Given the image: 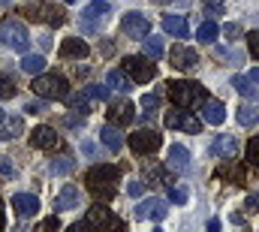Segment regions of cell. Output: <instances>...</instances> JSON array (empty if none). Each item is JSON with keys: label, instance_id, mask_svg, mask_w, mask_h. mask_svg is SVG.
<instances>
[{"label": "cell", "instance_id": "1", "mask_svg": "<svg viewBox=\"0 0 259 232\" xmlns=\"http://www.w3.org/2000/svg\"><path fill=\"white\" fill-rule=\"evenodd\" d=\"M118 178H121V172H118V166H112V163H97V166H91L88 175H84L88 190H91L97 199H112Z\"/></svg>", "mask_w": 259, "mask_h": 232}, {"label": "cell", "instance_id": "2", "mask_svg": "<svg viewBox=\"0 0 259 232\" xmlns=\"http://www.w3.org/2000/svg\"><path fill=\"white\" fill-rule=\"evenodd\" d=\"M166 94L172 97L175 109H193L205 100V88L196 82H166Z\"/></svg>", "mask_w": 259, "mask_h": 232}, {"label": "cell", "instance_id": "3", "mask_svg": "<svg viewBox=\"0 0 259 232\" xmlns=\"http://www.w3.org/2000/svg\"><path fill=\"white\" fill-rule=\"evenodd\" d=\"M33 94L42 100H66L69 82L58 72H39V75H33Z\"/></svg>", "mask_w": 259, "mask_h": 232}, {"label": "cell", "instance_id": "4", "mask_svg": "<svg viewBox=\"0 0 259 232\" xmlns=\"http://www.w3.org/2000/svg\"><path fill=\"white\" fill-rule=\"evenodd\" d=\"M0 40L6 43V49H12V52H27V46H30V33H27V27L18 21V18H3L0 21Z\"/></svg>", "mask_w": 259, "mask_h": 232}, {"label": "cell", "instance_id": "5", "mask_svg": "<svg viewBox=\"0 0 259 232\" xmlns=\"http://www.w3.org/2000/svg\"><path fill=\"white\" fill-rule=\"evenodd\" d=\"M24 12H27V18L46 21V24H52V27H61L66 21L64 12H61L58 6H52L49 0H27V3H24Z\"/></svg>", "mask_w": 259, "mask_h": 232}, {"label": "cell", "instance_id": "6", "mask_svg": "<svg viewBox=\"0 0 259 232\" xmlns=\"http://www.w3.org/2000/svg\"><path fill=\"white\" fill-rule=\"evenodd\" d=\"M124 72H127L133 82L148 85V82L157 75V66L151 63V58H145V55H130V58L124 60Z\"/></svg>", "mask_w": 259, "mask_h": 232}, {"label": "cell", "instance_id": "7", "mask_svg": "<svg viewBox=\"0 0 259 232\" xmlns=\"http://www.w3.org/2000/svg\"><path fill=\"white\" fill-rule=\"evenodd\" d=\"M109 12H112V6H109L106 0H91V3L81 9V30H84V33H94V30L100 27V21H103Z\"/></svg>", "mask_w": 259, "mask_h": 232}, {"label": "cell", "instance_id": "8", "mask_svg": "<svg viewBox=\"0 0 259 232\" xmlns=\"http://www.w3.org/2000/svg\"><path fill=\"white\" fill-rule=\"evenodd\" d=\"M160 145H163V136L157 130H136V133H130V148L136 154H154Z\"/></svg>", "mask_w": 259, "mask_h": 232}, {"label": "cell", "instance_id": "9", "mask_svg": "<svg viewBox=\"0 0 259 232\" xmlns=\"http://www.w3.org/2000/svg\"><path fill=\"white\" fill-rule=\"evenodd\" d=\"M30 148H36V151H55V148H61V136H58V130H52V127H33V133H30Z\"/></svg>", "mask_w": 259, "mask_h": 232}, {"label": "cell", "instance_id": "10", "mask_svg": "<svg viewBox=\"0 0 259 232\" xmlns=\"http://www.w3.org/2000/svg\"><path fill=\"white\" fill-rule=\"evenodd\" d=\"M121 30L127 33L130 40H145L151 33V21L142 15V12H127L124 21H121Z\"/></svg>", "mask_w": 259, "mask_h": 232}, {"label": "cell", "instance_id": "11", "mask_svg": "<svg viewBox=\"0 0 259 232\" xmlns=\"http://www.w3.org/2000/svg\"><path fill=\"white\" fill-rule=\"evenodd\" d=\"M169 63L178 69V72H193L196 66H199V55H196L193 49H187V46H175L172 52H169Z\"/></svg>", "mask_w": 259, "mask_h": 232}, {"label": "cell", "instance_id": "12", "mask_svg": "<svg viewBox=\"0 0 259 232\" xmlns=\"http://www.w3.org/2000/svg\"><path fill=\"white\" fill-rule=\"evenodd\" d=\"M84 226H115V229H121L124 223L109 211V208H103V205H94V208H88V214H84V220H81Z\"/></svg>", "mask_w": 259, "mask_h": 232}, {"label": "cell", "instance_id": "13", "mask_svg": "<svg viewBox=\"0 0 259 232\" xmlns=\"http://www.w3.org/2000/svg\"><path fill=\"white\" fill-rule=\"evenodd\" d=\"M166 127H172V130H184V133H199L202 130V121L193 118L190 112H166Z\"/></svg>", "mask_w": 259, "mask_h": 232}, {"label": "cell", "instance_id": "14", "mask_svg": "<svg viewBox=\"0 0 259 232\" xmlns=\"http://www.w3.org/2000/svg\"><path fill=\"white\" fill-rule=\"evenodd\" d=\"M133 118H136V106L130 100H118L109 106V124H115V127H127V124H133Z\"/></svg>", "mask_w": 259, "mask_h": 232}, {"label": "cell", "instance_id": "15", "mask_svg": "<svg viewBox=\"0 0 259 232\" xmlns=\"http://www.w3.org/2000/svg\"><path fill=\"white\" fill-rule=\"evenodd\" d=\"M166 211H169V208H166L163 199H145V202H139L136 217H139V220H163Z\"/></svg>", "mask_w": 259, "mask_h": 232}, {"label": "cell", "instance_id": "16", "mask_svg": "<svg viewBox=\"0 0 259 232\" xmlns=\"http://www.w3.org/2000/svg\"><path fill=\"white\" fill-rule=\"evenodd\" d=\"M199 112H202V121H208V124H214V127H220V124L226 121V106L217 103V100H211V97H205V100L199 103Z\"/></svg>", "mask_w": 259, "mask_h": 232}, {"label": "cell", "instance_id": "17", "mask_svg": "<svg viewBox=\"0 0 259 232\" xmlns=\"http://www.w3.org/2000/svg\"><path fill=\"white\" fill-rule=\"evenodd\" d=\"M166 166L172 169V172H187L190 169V151L184 148V145H172L169 148V154H166Z\"/></svg>", "mask_w": 259, "mask_h": 232}, {"label": "cell", "instance_id": "18", "mask_svg": "<svg viewBox=\"0 0 259 232\" xmlns=\"http://www.w3.org/2000/svg\"><path fill=\"white\" fill-rule=\"evenodd\" d=\"M72 208H78V187H75V184H64L61 193L55 196V214L72 211Z\"/></svg>", "mask_w": 259, "mask_h": 232}, {"label": "cell", "instance_id": "19", "mask_svg": "<svg viewBox=\"0 0 259 232\" xmlns=\"http://www.w3.org/2000/svg\"><path fill=\"white\" fill-rule=\"evenodd\" d=\"M12 208H15L18 217H36V211H39V199L30 196V193H15V196H12Z\"/></svg>", "mask_w": 259, "mask_h": 232}, {"label": "cell", "instance_id": "20", "mask_svg": "<svg viewBox=\"0 0 259 232\" xmlns=\"http://www.w3.org/2000/svg\"><path fill=\"white\" fill-rule=\"evenodd\" d=\"M58 55H61L64 60H81V58H88V43L78 40V36H69V40L61 43Z\"/></svg>", "mask_w": 259, "mask_h": 232}, {"label": "cell", "instance_id": "21", "mask_svg": "<svg viewBox=\"0 0 259 232\" xmlns=\"http://www.w3.org/2000/svg\"><path fill=\"white\" fill-rule=\"evenodd\" d=\"M163 30H166L169 36L187 40V36H190V27H187V15H166V18H163Z\"/></svg>", "mask_w": 259, "mask_h": 232}, {"label": "cell", "instance_id": "22", "mask_svg": "<svg viewBox=\"0 0 259 232\" xmlns=\"http://www.w3.org/2000/svg\"><path fill=\"white\" fill-rule=\"evenodd\" d=\"M235 151H238V142H235L232 136H214V142H211V154H214V157L232 160Z\"/></svg>", "mask_w": 259, "mask_h": 232}, {"label": "cell", "instance_id": "23", "mask_svg": "<svg viewBox=\"0 0 259 232\" xmlns=\"http://www.w3.org/2000/svg\"><path fill=\"white\" fill-rule=\"evenodd\" d=\"M21 133H24L21 118H18V115H3V121H0V139L12 142V139H18Z\"/></svg>", "mask_w": 259, "mask_h": 232}, {"label": "cell", "instance_id": "24", "mask_svg": "<svg viewBox=\"0 0 259 232\" xmlns=\"http://www.w3.org/2000/svg\"><path fill=\"white\" fill-rule=\"evenodd\" d=\"M100 142H103L109 151H121V148H124V136H121V130H118L115 124H109V127L100 130Z\"/></svg>", "mask_w": 259, "mask_h": 232}, {"label": "cell", "instance_id": "25", "mask_svg": "<svg viewBox=\"0 0 259 232\" xmlns=\"http://www.w3.org/2000/svg\"><path fill=\"white\" fill-rule=\"evenodd\" d=\"M106 85H109L112 91H118V94H130V88H133V79H130L124 69H109V75H106Z\"/></svg>", "mask_w": 259, "mask_h": 232}, {"label": "cell", "instance_id": "26", "mask_svg": "<svg viewBox=\"0 0 259 232\" xmlns=\"http://www.w3.org/2000/svg\"><path fill=\"white\" fill-rule=\"evenodd\" d=\"M21 72H27V75L46 72V58H42V55H24V58H21Z\"/></svg>", "mask_w": 259, "mask_h": 232}, {"label": "cell", "instance_id": "27", "mask_svg": "<svg viewBox=\"0 0 259 232\" xmlns=\"http://www.w3.org/2000/svg\"><path fill=\"white\" fill-rule=\"evenodd\" d=\"M217 33H220V27H217L214 21H202V24H199V30H196V40L208 46V43H214V40H217Z\"/></svg>", "mask_w": 259, "mask_h": 232}, {"label": "cell", "instance_id": "28", "mask_svg": "<svg viewBox=\"0 0 259 232\" xmlns=\"http://www.w3.org/2000/svg\"><path fill=\"white\" fill-rule=\"evenodd\" d=\"M142 43H145V58H151V60H160L163 55H166V49H163V43H160L157 36H154V40H151V36H145Z\"/></svg>", "mask_w": 259, "mask_h": 232}, {"label": "cell", "instance_id": "29", "mask_svg": "<svg viewBox=\"0 0 259 232\" xmlns=\"http://www.w3.org/2000/svg\"><path fill=\"white\" fill-rule=\"evenodd\" d=\"M72 169H75V160H72L69 154H61V157L52 160V172L55 175H69Z\"/></svg>", "mask_w": 259, "mask_h": 232}, {"label": "cell", "instance_id": "30", "mask_svg": "<svg viewBox=\"0 0 259 232\" xmlns=\"http://www.w3.org/2000/svg\"><path fill=\"white\" fill-rule=\"evenodd\" d=\"M232 88H235L241 97H250V100L256 97V88H253V82H250L247 75H235V79H232Z\"/></svg>", "mask_w": 259, "mask_h": 232}, {"label": "cell", "instance_id": "31", "mask_svg": "<svg viewBox=\"0 0 259 232\" xmlns=\"http://www.w3.org/2000/svg\"><path fill=\"white\" fill-rule=\"evenodd\" d=\"M66 103L72 106V112H78V115H91V100L84 97V91H81V94H75V97L69 94V97H66Z\"/></svg>", "mask_w": 259, "mask_h": 232}, {"label": "cell", "instance_id": "32", "mask_svg": "<svg viewBox=\"0 0 259 232\" xmlns=\"http://www.w3.org/2000/svg\"><path fill=\"white\" fill-rule=\"evenodd\" d=\"M256 121H259V112H256V106H241L238 109V124L241 127H256Z\"/></svg>", "mask_w": 259, "mask_h": 232}, {"label": "cell", "instance_id": "33", "mask_svg": "<svg viewBox=\"0 0 259 232\" xmlns=\"http://www.w3.org/2000/svg\"><path fill=\"white\" fill-rule=\"evenodd\" d=\"M84 97H88V100L106 103V100L112 97V88H106V85H88V88H84Z\"/></svg>", "mask_w": 259, "mask_h": 232}, {"label": "cell", "instance_id": "34", "mask_svg": "<svg viewBox=\"0 0 259 232\" xmlns=\"http://www.w3.org/2000/svg\"><path fill=\"white\" fill-rule=\"evenodd\" d=\"M18 94V88H15V82L6 75V72H0V100H12Z\"/></svg>", "mask_w": 259, "mask_h": 232}, {"label": "cell", "instance_id": "35", "mask_svg": "<svg viewBox=\"0 0 259 232\" xmlns=\"http://www.w3.org/2000/svg\"><path fill=\"white\" fill-rule=\"evenodd\" d=\"M160 106H163V97H160V94H145V97H142V109L154 112V109H160Z\"/></svg>", "mask_w": 259, "mask_h": 232}, {"label": "cell", "instance_id": "36", "mask_svg": "<svg viewBox=\"0 0 259 232\" xmlns=\"http://www.w3.org/2000/svg\"><path fill=\"white\" fill-rule=\"evenodd\" d=\"M145 175H148V181H157V184H169V181H166V172H163L160 166H148V169H145Z\"/></svg>", "mask_w": 259, "mask_h": 232}, {"label": "cell", "instance_id": "37", "mask_svg": "<svg viewBox=\"0 0 259 232\" xmlns=\"http://www.w3.org/2000/svg\"><path fill=\"white\" fill-rule=\"evenodd\" d=\"M247 163L259 166V136L256 139H250V145H247Z\"/></svg>", "mask_w": 259, "mask_h": 232}, {"label": "cell", "instance_id": "38", "mask_svg": "<svg viewBox=\"0 0 259 232\" xmlns=\"http://www.w3.org/2000/svg\"><path fill=\"white\" fill-rule=\"evenodd\" d=\"M244 40H247V49H250V55L259 60V30H250Z\"/></svg>", "mask_w": 259, "mask_h": 232}, {"label": "cell", "instance_id": "39", "mask_svg": "<svg viewBox=\"0 0 259 232\" xmlns=\"http://www.w3.org/2000/svg\"><path fill=\"white\" fill-rule=\"evenodd\" d=\"M169 202L184 205V202H187V190H181V187H169Z\"/></svg>", "mask_w": 259, "mask_h": 232}, {"label": "cell", "instance_id": "40", "mask_svg": "<svg viewBox=\"0 0 259 232\" xmlns=\"http://www.w3.org/2000/svg\"><path fill=\"white\" fill-rule=\"evenodd\" d=\"M202 6H208L211 15H220V12L226 9V0H202Z\"/></svg>", "mask_w": 259, "mask_h": 232}, {"label": "cell", "instance_id": "41", "mask_svg": "<svg viewBox=\"0 0 259 232\" xmlns=\"http://www.w3.org/2000/svg\"><path fill=\"white\" fill-rule=\"evenodd\" d=\"M0 175H3V178H12V175H15V166L9 163V157H0Z\"/></svg>", "mask_w": 259, "mask_h": 232}, {"label": "cell", "instance_id": "42", "mask_svg": "<svg viewBox=\"0 0 259 232\" xmlns=\"http://www.w3.org/2000/svg\"><path fill=\"white\" fill-rule=\"evenodd\" d=\"M223 36H226V40H238V36H241V24H226V27H223Z\"/></svg>", "mask_w": 259, "mask_h": 232}, {"label": "cell", "instance_id": "43", "mask_svg": "<svg viewBox=\"0 0 259 232\" xmlns=\"http://www.w3.org/2000/svg\"><path fill=\"white\" fill-rule=\"evenodd\" d=\"M42 109H46V103H42V97H39V100H30V103L24 106V112H30V115H39Z\"/></svg>", "mask_w": 259, "mask_h": 232}, {"label": "cell", "instance_id": "44", "mask_svg": "<svg viewBox=\"0 0 259 232\" xmlns=\"http://www.w3.org/2000/svg\"><path fill=\"white\" fill-rule=\"evenodd\" d=\"M244 208L256 214V211H259V193H247V199H244Z\"/></svg>", "mask_w": 259, "mask_h": 232}, {"label": "cell", "instance_id": "45", "mask_svg": "<svg viewBox=\"0 0 259 232\" xmlns=\"http://www.w3.org/2000/svg\"><path fill=\"white\" fill-rule=\"evenodd\" d=\"M127 193L130 196H142V193H145V181H133L127 187Z\"/></svg>", "mask_w": 259, "mask_h": 232}, {"label": "cell", "instance_id": "46", "mask_svg": "<svg viewBox=\"0 0 259 232\" xmlns=\"http://www.w3.org/2000/svg\"><path fill=\"white\" fill-rule=\"evenodd\" d=\"M217 58H220V60H226V58H229V60H235V63L241 60L238 55H235V52H232V49H217Z\"/></svg>", "mask_w": 259, "mask_h": 232}, {"label": "cell", "instance_id": "47", "mask_svg": "<svg viewBox=\"0 0 259 232\" xmlns=\"http://www.w3.org/2000/svg\"><path fill=\"white\" fill-rule=\"evenodd\" d=\"M58 226H61L58 214H55V217H49V220H42V229H58Z\"/></svg>", "mask_w": 259, "mask_h": 232}, {"label": "cell", "instance_id": "48", "mask_svg": "<svg viewBox=\"0 0 259 232\" xmlns=\"http://www.w3.org/2000/svg\"><path fill=\"white\" fill-rule=\"evenodd\" d=\"M247 79H250L253 85H259V66H253V69H250V75H247Z\"/></svg>", "mask_w": 259, "mask_h": 232}, {"label": "cell", "instance_id": "49", "mask_svg": "<svg viewBox=\"0 0 259 232\" xmlns=\"http://www.w3.org/2000/svg\"><path fill=\"white\" fill-rule=\"evenodd\" d=\"M39 46L42 49H52V36H39Z\"/></svg>", "mask_w": 259, "mask_h": 232}, {"label": "cell", "instance_id": "50", "mask_svg": "<svg viewBox=\"0 0 259 232\" xmlns=\"http://www.w3.org/2000/svg\"><path fill=\"white\" fill-rule=\"evenodd\" d=\"M3 223H6V220H3V202H0V229H3Z\"/></svg>", "mask_w": 259, "mask_h": 232}, {"label": "cell", "instance_id": "51", "mask_svg": "<svg viewBox=\"0 0 259 232\" xmlns=\"http://www.w3.org/2000/svg\"><path fill=\"white\" fill-rule=\"evenodd\" d=\"M154 3H172V0H154Z\"/></svg>", "mask_w": 259, "mask_h": 232}, {"label": "cell", "instance_id": "52", "mask_svg": "<svg viewBox=\"0 0 259 232\" xmlns=\"http://www.w3.org/2000/svg\"><path fill=\"white\" fill-rule=\"evenodd\" d=\"M64 3H75V0H64Z\"/></svg>", "mask_w": 259, "mask_h": 232}, {"label": "cell", "instance_id": "53", "mask_svg": "<svg viewBox=\"0 0 259 232\" xmlns=\"http://www.w3.org/2000/svg\"><path fill=\"white\" fill-rule=\"evenodd\" d=\"M0 121H3V109H0Z\"/></svg>", "mask_w": 259, "mask_h": 232}, {"label": "cell", "instance_id": "54", "mask_svg": "<svg viewBox=\"0 0 259 232\" xmlns=\"http://www.w3.org/2000/svg\"><path fill=\"white\" fill-rule=\"evenodd\" d=\"M0 3H9V0H0Z\"/></svg>", "mask_w": 259, "mask_h": 232}]
</instances>
